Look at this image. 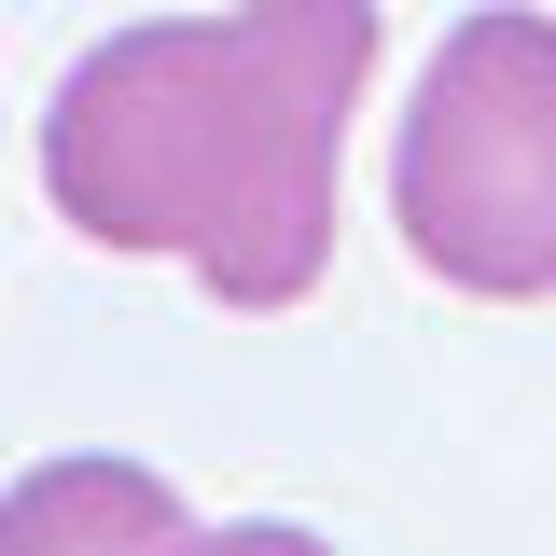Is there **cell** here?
Segmentation results:
<instances>
[{
  "instance_id": "6da1fadb",
  "label": "cell",
  "mask_w": 556,
  "mask_h": 556,
  "mask_svg": "<svg viewBox=\"0 0 556 556\" xmlns=\"http://www.w3.org/2000/svg\"><path fill=\"white\" fill-rule=\"evenodd\" d=\"M376 84V0H223L84 42L42 112V195L98 251H167L223 306H306L334 153Z\"/></svg>"
},
{
  "instance_id": "7a4b0ae2",
  "label": "cell",
  "mask_w": 556,
  "mask_h": 556,
  "mask_svg": "<svg viewBox=\"0 0 556 556\" xmlns=\"http://www.w3.org/2000/svg\"><path fill=\"white\" fill-rule=\"evenodd\" d=\"M390 223L445 292L543 306L556 292V14H459L390 139Z\"/></svg>"
},
{
  "instance_id": "3957f363",
  "label": "cell",
  "mask_w": 556,
  "mask_h": 556,
  "mask_svg": "<svg viewBox=\"0 0 556 556\" xmlns=\"http://www.w3.org/2000/svg\"><path fill=\"white\" fill-rule=\"evenodd\" d=\"M195 515L153 459H42L0 486V556H181Z\"/></svg>"
},
{
  "instance_id": "277c9868",
  "label": "cell",
  "mask_w": 556,
  "mask_h": 556,
  "mask_svg": "<svg viewBox=\"0 0 556 556\" xmlns=\"http://www.w3.org/2000/svg\"><path fill=\"white\" fill-rule=\"evenodd\" d=\"M181 556H334L320 529H292V515H237V529H195Z\"/></svg>"
}]
</instances>
